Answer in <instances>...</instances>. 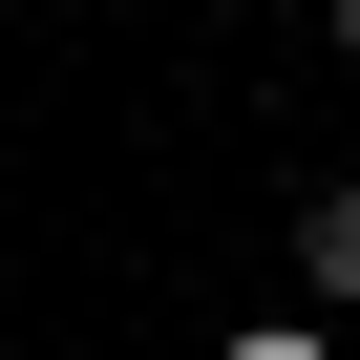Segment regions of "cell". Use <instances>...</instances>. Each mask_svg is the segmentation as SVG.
Here are the masks:
<instances>
[{
    "mask_svg": "<svg viewBox=\"0 0 360 360\" xmlns=\"http://www.w3.org/2000/svg\"><path fill=\"white\" fill-rule=\"evenodd\" d=\"M212 360H339V339H318V318H255V339H212Z\"/></svg>",
    "mask_w": 360,
    "mask_h": 360,
    "instance_id": "7a4b0ae2",
    "label": "cell"
},
{
    "mask_svg": "<svg viewBox=\"0 0 360 360\" xmlns=\"http://www.w3.org/2000/svg\"><path fill=\"white\" fill-rule=\"evenodd\" d=\"M297 276H318V297H360V169H339V191H297Z\"/></svg>",
    "mask_w": 360,
    "mask_h": 360,
    "instance_id": "6da1fadb",
    "label": "cell"
},
{
    "mask_svg": "<svg viewBox=\"0 0 360 360\" xmlns=\"http://www.w3.org/2000/svg\"><path fill=\"white\" fill-rule=\"evenodd\" d=\"M318 22H339V64H360V0H318Z\"/></svg>",
    "mask_w": 360,
    "mask_h": 360,
    "instance_id": "3957f363",
    "label": "cell"
}]
</instances>
